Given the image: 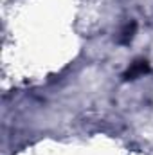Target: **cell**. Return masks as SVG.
<instances>
[{
  "instance_id": "obj_2",
  "label": "cell",
  "mask_w": 153,
  "mask_h": 155,
  "mask_svg": "<svg viewBox=\"0 0 153 155\" xmlns=\"http://www.w3.org/2000/svg\"><path fill=\"white\" fill-rule=\"evenodd\" d=\"M135 29H137V24H135V22L128 24V25L124 27V31L121 33V41H122V43H128V41H132L133 35H135Z\"/></svg>"
},
{
  "instance_id": "obj_1",
  "label": "cell",
  "mask_w": 153,
  "mask_h": 155,
  "mask_svg": "<svg viewBox=\"0 0 153 155\" xmlns=\"http://www.w3.org/2000/svg\"><path fill=\"white\" fill-rule=\"evenodd\" d=\"M150 72V63L146 61V60H135L130 67H128V71L122 74V78L128 81V79H137L139 76H144V74H148Z\"/></svg>"
}]
</instances>
